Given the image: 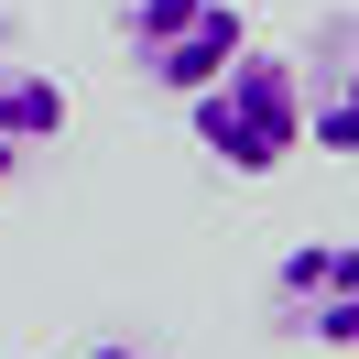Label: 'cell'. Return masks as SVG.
I'll list each match as a JSON object with an SVG mask.
<instances>
[{
  "instance_id": "2",
  "label": "cell",
  "mask_w": 359,
  "mask_h": 359,
  "mask_svg": "<svg viewBox=\"0 0 359 359\" xmlns=\"http://www.w3.org/2000/svg\"><path fill=\"white\" fill-rule=\"evenodd\" d=\"M250 44V22L229 0H120V55H131L142 88L196 98L207 76H229V55Z\"/></svg>"
},
{
  "instance_id": "3",
  "label": "cell",
  "mask_w": 359,
  "mask_h": 359,
  "mask_svg": "<svg viewBox=\"0 0 359 359\" xmlns=\"http://www.w3.org/2000/svg\"><path fill=\"white\" fill-rule=\"evenodd\" d=\"M283 348H359V240H294L262 283Z\"/></svg>"
},
{
  "instance_id": "6",
  "label": "cell",
  "mask_w": 359,
  "mask_h": 359,
  "mask_svg": "<svg viewBox=\"0 0 359 359\" xmlns=\"http://www.w3.org/2000/svg\"><path fill=\"white\" fill-rule=\"evenodd\" d=\"M76 359H153L142 337H98V348H76Z\"/></svg>"
},
{
  "instance_id": "4",
  "label": "cell",
  "mask_w": 359,
  "mask_h": 359,
  "mask_svg": "<svg viewBox=\"0 0 359 359\" xmlns=\"http://www.w3.org/2000/svg\"><path fill=\"white\" fill-rule=\"evenodd\" d=\"M294 76H305V131H316V153H359V22H327L316 55H294Z\"/></svg>"
},
{
  "instance_id": "5",
  "label": "cell",
  "mask_w": 359,
  "mask_h": 359,
  "mask_svg": "<svg viewBox=\"0 0 359 359\" xmlns=\"http://www.w3.org/2000/svg\"><path fill=\"white\" fill-rule=\"evenodd\" d=\"M66 120H76V98L55 88L44 66H0V185L22 175L33 153H55V142H66Z\"/></svg>"
},
{
  "instance_id": "1",
  "label": "cell",
  "mask_w": 359,
  "mask_h": 359,
  "mask_svg": "<svg viewBox=\"0 0 359 359\" xmlns=\"http://www.w3.org/2000/svg\"><path fill=\"white\" fill-rule=\"evenodd\" d=\"M185 131H196V153L218 163V175H283V163L305 153V76H294V55L240 44L229 76H207V88L185 98Z\"/></svg>"
}]
</instances>
